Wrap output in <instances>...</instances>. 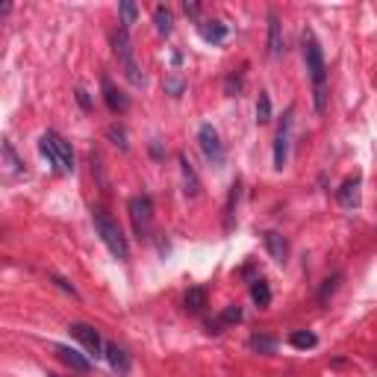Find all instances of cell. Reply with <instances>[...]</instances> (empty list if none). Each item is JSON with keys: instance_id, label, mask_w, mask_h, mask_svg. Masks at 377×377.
Masks as SVG:
<instances>
[{"instance_id": "cell-1", "label": "cell", "mask_w": 377, "mask_h": 377, "mask_svg": "<svg viewBox=\"0 0 377 377\" xmlns=\"http://www.w3.org/2000/svg\"><path fill=\"white\" fill-rule=\"evenodd\" d=\"M301 50H304L309 80H313V106H316V113H325L327 109V62H325V50H321L313 30L301 32Z\"/></svg>"}, {"instance_id": "cell-2", "label": "cell", "mask_w": 377, "mask_h": 377, "mask_svg": "<svg viewBox=\"0 0 377 377\" xmlns=\"http://www.w3.org/2000/svg\"><path fill=\"white\" fill-rule=\"evenodd\" d=\"M39 153L57 174H74V151L71 142L62 139L57 130H48L39 136Z\"/></svg>"}, {"instance_id": "cell-3", "label": "cell", "mask_w": 377, "mask_h": 377, "mask_svg": "<svg viewBox=\"0 0 377 377\" xmlns=\"http://www.w3.org/2000/svg\"><path fill=\"white\" fill-rule=\"evenodd\" d=\"M92 224L97 230V236L106 245V251L113 253L115 260H127L130 257V242L124 236V230L118 227V221L106 213V209H92Z\"/></svg>"}, {"instance_id": "cell-4", "label": "cell", "mask_w": 377, "mask_h": 377, "mask_svg": "<svg viewBox=\"0 0 377 377\" xmlns=\"http://www.w3.org/2000/svg\"><path fill=\"white\" fill-rule=\"evenodd\" d=\"M113 53H115V59L121 65V71H124V77H127V83L136 86V88L145 86V74H142L139 62H136V53H133V41H130L127 27H118L113 32Z\"/></svg>"}, {"instance_id": "cell-5", "label": "cell", "mask_w": 377, "mask_h": 377, "mask_svg": "<svg viewBox=\"0 0 377 377\" xmlns=\"http://www.w3.org/2000/svg\"><path fill=\"white\" fill-rule=\"evenodd\" d=\"M127 215H130V224L136 230L139 239H151V230H153V197L151 195H136L127 201Z\"/></svg>"}, {"instance_id": "cell-6", "label": "cell", "mask_w": 377, "mask_h": 377, "mask_svg": "<svg viewBox=\"0 0 377 377\" xmlns=\"http://www.w3.org/2000/svg\"><path fill=\"white\" fill-rule=\"evenodd\" d=\"M292 115L295 109L289 106L280 118V127H277V136H274V168L283 171L286 162H289V142H292Z\"/></svg>"}, {"instance_id": "cell-7", "label": "cell", "mask_w": 377, "mask_h": 377, "mask_svg": "<svg viewBox=\"0 0 377 377\" xmlns=\"http://www.w3.org/2000/svg\"><path fill=\"white\" fill-rule=\"evenodd\" d=\"M197 145H201V151H204V157L213 162V165H224V142H221V136H218V130L213 127V124H201L197 127Z\"/></svg>"}, {"instance_id": "cell-8", "label": "cell", "mask_w": 377, "mask_h": 377, "mask_svg": "<svg viewBox=\"0 0 377 377\" xmlns=\"http://www.w3.org/2000/svg\"><path fill=\"white\" fill-rule=\"evenodd\" d=\"M68 334L88 351V357H104L106 342L101 339V334H97L92 325H83V321H71V325H68Z\"/></svg>"}, {"instance_id": "cell-9", "label": "cell", "mask_w": 377, "mask_h": 377, "mask_svg": "<svg viewBox=\"0 0 377 377\" xmlns=\"http://www.w3.org/2000/svg\"><path fill=\"white\" fill-rule=\"evenodd\" d=\"M262 248L269 251V257L277 265H283L286 260H289V239H286L283 233H277V230H265L262 233Z\"/></svg>"}, {"instance_id": "cell-10", "label": "cell", "mask_w": 377, "mask_h": 377, "mask_svg": "<svg viewBox=\"0 0 377 377\" xmlns=\"http://www.w3.org/2000/svg\"><path fill=\"white\" fill-rule=\"evenodd\" d=\"M360 195H362V177L360 174L348 177V180L336 188V201H339L342 209H357L360 206Z\"/></svg>"}, {"instance_id": "cell-11", "label": "cell", "mask_w": 377, "mask_h": 377, "mask_svg": "<svg viewBox=\"0 0 377 377\" xmlns=\"http://www.w3.org/2000/svg\"><path fill=\"white\" fill-rule=\"evenodd\" d=\"M101 88H104V101H106V106L113 109V113H127L130 97L121 92V88H115V83L109 80V74H101Z\"/></svg>"}, {"instance_id": "cell-12", "label": "cell", "mask_w": 377, "mask_h": 377, "mask_svg": "<svg viewBox=\"0 0 377 377\" xmlns=\"http://www.w3.org/2000/svg\"><path fill=\"white\" fill-rule=\"evenodd\" d=\"M53 354H57V357L74 371H92V360L83 357V354L77 348H71V345H53Z\"/></svg>"}, {"instance_id": "cell-13", "label": "cell", "mask_w": 377, "mask_h": 377, "mask_svg": "<svg viewBox=\"0 0 377 377\" xmlns=\"http://www.w3.org/2000/svg\"><path fill=\"white\" fill-rule=\"evenodd\" d=\"M104 360L113 365V371L118 374V377H124L127 371H130V354L121 348V345H115V342H106V351H104Z\"/></svg>"}, {"instance_id": "cell-14", "label": "cell", "mask_w": 377, "mask_h": 377, "mask_svg": "<svg viewBox=\"0 0 377 377\" xmlns=\"http://www.w3.org/2000/svg\"><path fill=\"white\" fill-rule=\"evenodd\" d=\"M197 32H201V39L206 44H221L227 39V24L224 21H197Z\"/></svg>"}, {"instance_id": "cell-15", "label": "cell", "mask_w": 377, "mask_h": 377, "mask_svg": "<svg viewBox=\"0 0 377 377\" xmlns=\"http://www.w3.org/2000/svg\"><path fill=\"white\" fill-rule=\"evenodd\" d=\"M283 24L274 9H269V53L271 57H283Z\"/></svg>"}, {"instance_id": "cell-16", "label": "cell", "mask_w": 377, "mask_h": 377, "mask_svg": "<svg viewBox=\"0 0 377 377\" xmlns=\"http://www.w3.org/2000/svg\"><path fill=\"white\" fill-rule=\"evenodd\" d=\"M180 174H183V192H186V197H197V192H201V180H197V174H195V168H192V162H188V157L186 153H180Z\"/></svg>"}, {"instance_id": "cell-17", "label": "cell", "mask_w": 377, "mask_h": 377, "mask_svg": "<svg viewBox=\"0 0 377 377\" xmlns=\"http://www.w3.org/2000/svg\"><path fill=\"white\" fill-rule=\"evenodd\" d=\"M239 197H242V180L236 177L230 186V192H227V204H224V230L230 233L233 224H236V206H239Z\"/></svg>"}, {"instance_id": "cell-18", "label": "cell", "mask_w": 377, "mask_h": 377, "mask_svg": "<svg viewBox=\"0 0 377 377\" xmlns=\"http://www.w3.org/2000/svg\"><path fill=\"white\" fill-rule=\"evenodd\" d=\"M204 307H206V289L204 286H192V289L183 295V309L192 316H201Z\"/></svg>"}, {"instance_id": "cell-19", "label": "cell", "mask_w": 377, "mask_h": 377, "mask_svg": "<svg viewBox=\"0 0 377 377\" xmlns=\"http://www.w3.org/2000/svg\"><path fill=\"white\" fill-rule=\"evenodd\" d=\"M251 301L257 304L260 309H265L271 304V286L265 277H257V280H251Z\"/></svg>"}, {"instance_id": "cell-20", "label": "cell", "mask_w": 377, "mask_h": 377, "mask_svg": "<svg viewBox=\"0 0 377 377\" xmlns=\"http://www.w3.org/2000/svg\"><path fill=\"white\" fill-rule=\"evenodd\" d=\"M3 162H6L9 174H27V162L15 153V148H12V142H9V139H3Z\"/></svg>"}, {"instance_id": "cell-21", "label": "cell", "mask_w": 377, "mask_h": 377, "mask_svg": "<svg viewBox=\"0 0 377 377\" xmlns=\"http://www.w3.org/2000/svg\"><path fill=\"white\" fill-rule=\"evenodd\" d=\"M153 24H157V32H160V36H171V30H174V15H171V9H168V6H157V9H153Z\"/></svg>"}, {"instance_id": "cell-22", "label": "cell", "mask_w": 377, "mask_h": 377, "mask_svg": "<svg viewBox=\"0 0 377 377\" xmlns=\"http://www.w3.org/2000/svg\"><path fill=\"white\" fill-rule=\"evenodd\" d=\"M239 321H242V307H239V304H227V307L218 313V318H215V330H213V334H221L218 327L239 325Z\"/></svg>"}, {"instance_id": "cell-23", "label": "cell", "mask_w": 377, "mask_h": 377, "mask_svg": "<svg viewBox=\"0 0 377 377\" xmlns=\"http://www.w3.org/2000/svg\"><path fill=\"white\" fill-rule=\"evenodd\" d=\"M289 345L298 351H309V348L318 345V336L313 330H295V334H289Z\"/></svg>"}, {"instance_id": "cell-24", "label": "cell", "mask_w": 377, "mask_h": 377, "mask_svg": "<svg viewBox=\"0 0 377 377\" xmlns=\"http://www.w3.org/2000/svg\"><path fill=\"white\" fill-rule=\"evenodd\" d=\"M248 348H251V351H260V354H274L277 339L265 336V334H253V336L248 339Z\"/></svg>"}, {"instance_id": "cell-25", "label": "cell", "mask_w": 377, "mask_h": 377, "mask_svg": "<svg viewBox=\"0 0 377 377\" xmlns=\"http://www.w3.org/2000/svg\"><path fill=\"white\" fill-rule=\"evenodd\" d=\"M118 15H121V27L130 30V24H136L139 18V6L133 0H124V3H118Z\"/></svg>"}, {"instance_id": "cell-26", "label": "cell", "mask_w": 377, "mask_h": 377, "mask_svg": "<svg viewBox=\"0 0 377 377\" xmlns=\"http://www.w3.org/2000/svg\"><path fill=\"white\" fill-rule=\"evenodd\" d=\"M269 121H271V95L260 92V97H257V124H269Z\"/></svg>"}, {"instance_id": "cell-27", "label": "cell", "mask_w": 377, "mask_h": 377, "mask_svg": "<svg viewBox=\"0 0 377 377\" xmlns=\"http://www.w3.org/2000/svg\"><path fill=\"white\" fill-rule=\"evenodd\" d=\"M242 80H245V74H242V71H230L224 77V95L227 97H239L242 95Z\"/></svg>"}, {"instance_id": "cell-28", "label": "cell", "mask_w": 377, "mask_h": 377, "mask_svg": "<svg viewBox=\"0 0 377 377\" xmlns=\"http://www.w3.org/2000/svg\"><path fill=\"white\" fill-rule=\"evenodd\" d=\"M106 139L113 142L115 148L124 151V153L130 151V145H127V133H124V127H121V124H109V127H106Z\"/></svg>"}, {"instance_id": "cell-29", "label": "cell", "mask_w": 377, "mask_h": 377, "mask_svg": "<svg viewBox=\"0 0 377 377\" xmlns=\"http://www.w3.org/2000/svg\"><path fill=\"white\" fill-rule=\"evenodd\" d=\"M339 280H342V274H334V277H327V280H325V286H321V292H318V301H321V304L327 301V295H334V292H336Z\"/></svg>"}, {"instance_id": "cell-30", "label": "cell", "mask_w": 377, "mask_h": 377, "mask_svg": "<svg viewBox=\"0 0 377 377\" xmlns=\"http://www.w3.org/2000/svg\"><path fill=\"white\" fill-rule=\"evenodd\" d=\"M48 277H50V280H53V283H57V286H59V289H62V292H68L71 298H77V289H74V283H68V280H65V277H62V274H57V271H50Z\"/></svg>"}, {"instance_id": "cell-31", "label": "cell", "mask_w": 377, "mask_h": 377, "mask_svg": "<svg viewBox=\"0 0 377 377\" xmlns=\"http://www.w3.org/2000/svg\"><path fill=\"white\" fill-rule=\"evenodd\" d=\"M165 92L171 97H180L183 95V80H165Z\"/></svg>"}, {"instance_id": "cell-32", "label": "cell", "mask_w": 377, "mask_h": 377, "mask_svg": "<svg viewBox=\"0 0 377 377\" xmlns=\"http://www.w3.org/2000/svg\"><path fill=\"white\" fill-rule=\"evenodd\" d=\"M77 104H80L83 109H92V97H88V92H86V88H77Z\"/></svg>"}, {"instance_id": "cell-33", "label": "cell", "mask_w": 377, "mask_h": 377, "mask_svg": "<svg viewBox=\"0 0 377 377\" xmlns=\"http://www.w3.org/2000/svg\"><path fill=\"white\" fill-rule=\"evenodd\" d=\"M183 12H186L188 18H197V12H201V6H197V3H188V0H186V3H183Z\"/></svg>"}, {"instance_id": "cell-34", "label": "cell", "mask_w": 377, "mask_h": 377, "mask_svg": "<svg viewBox=\"0 0 377 377\" xmlns=\"http://www.w3.org/2000/svg\"><path fill=\"white\" fill-rule=\"evenodd\" d=\"M151 157L153 160H162V145H160V142H151Z\"/></svg>"}, {"instance_id": "cell-35", "label": "cell", "mask_w": 377, "mask_h": 377, "mask_svg": "<svg viewBox=\"0 0 377 377\" xmlns=\"http://www.w3.org/2000/svg\"><path fill=\"white\" fill-rule=\"evenodd\" d=\"M50 377H59V374H50Z\"/></svg>"}]
</instances>
